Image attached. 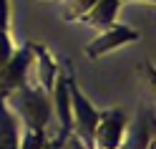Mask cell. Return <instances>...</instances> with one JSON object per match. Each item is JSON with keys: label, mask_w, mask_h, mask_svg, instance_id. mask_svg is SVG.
Wrapping results in <instances>:
<instances>
[{"label": "cell", "mask_w": 156, "mask_h": 149, "mask_svg": "<svg viewBox=\"0 0 156 149\" xmlns=\"http://www.w3.org/2000/svg\"><path fill=\"white\" fill-rule=\"evenodd\" d=\"M121 3H126V0H121ZM141 3H154V0H141Z\"/></svg>", "instance_id": "7c38bea8"}, {"label": "cell", "mask_w": 156, "mask_h": 149, "mask_svg": "<svg viewBox=\"0 0 156 149\" xmlns=\"http://www.w3.org/2000/svg\"><path fill=\"white\" fill-rule=\"evenodd\" d=\"M15 46L10 38V0H0V68L13 56Z\"/></svg>", "instance_id": "9c48e42d"}, {"label": "cell", "mask_w": 156, "mask_h": 149, "mask_svg": "<svg viewBox=\"0 0 156 149\" xmlns=\"http://www.w3.org/2000/svg\"><path fill=\"white\" fill-rule=\"evenodd\" d=\"M93 3H96V0H66V5H63V20H68V23L81 20V15L88 10Z\"/></svg>", "instance_id": "8fae6325"}, {"label": "cell", "mask_w": 156, "mask_h": 149, "mask_svg": "<svg viewBox=\"0 0 156 149\" xmlns=\"http://www.w3.org/2000/svg\"><path fill=\"white\" fill-rule=\"evenodd\" d=\"M23 139L18 149H45V129H28L23 126Z\"/></svg>", "instance_id": "30bf717a"}, {"label": "cell", "mask_w": 156, "mask_h": 149, "mask_svg": "<svg viewBox=\"0 0 156 149\" xmlns=\"http://www.w3.org/2000/svg\"><path fill=\"white\" fill-rule=\"evenodd\" d=\"M139 38H141L139 31H133V28H129V25H121V23H111V25L101 28V33L86 46V56L88 58H98V56L108 53V51H113V48H119L123 43L139 41Z\"/></svg>", "instance_id": "5b68a950"}, {"label": "cell", "mask_w": 156, "mask_h": 149, "mask_svg": "<svg viewBox=\"0 0 156 149\" xmlns=\"http://www.w3.org/2000/svg\"><path fill=\"white\" fill-rule=\"evenodd\" d=\"M126 136V111L108 109L98 111V121L93 129V149H119Z\"/></svg>", "instance_id": "277c9868"}, {"label": "cell", "mask_w": 156, "mask_h": 149, "mask_svg": "<svg viewBox=\"0 0 156 149\" xmlns=\"http://www.w3.org/2000/svg\"><path fill=\"white\" fill-rule=\"evenodd\" d=\"M0 149H18V119L3 96H0Z\"/></svg>", "instance_id": "ba28073f"}, {"label": "cell", "mask_w": 156, "mask_h": 149, "mask_svg": "<svg viewBox=\"0 0 156 149\" xmlns=\"http://www.w3.org/2000/svg\"><path fill=\"white\" fill-rule=\"evenodd\" d=\"M5 104L10 106V111H18V119L23 121V126L28 129H45L48 119H51V94L41 86H30L23 84L15 91H10L5 96Z\"/></svg>", "instance_id": "6da1fadb"}, {"label": "cell", "mask_w": 156, "mask_h": 149, "mask_svg": "<svg viewBox=\"0 0 156 149\" xmlns=\"http://www.w3.org/2000/svg\"><path fill=\"white\" fill-rule=\"evenodd\" d=\"M68 96H71V134L86 149H93V129H96V121H98V109L78 88L76 78L71 73V66H68Z\"/></svg>", "instance_id": "7a4b0ae2"}, {"label": "cell", "mask_w": 156, "mask_h": 149, "mask_svg": "<svg viewBox=\"0 0 156 149\" xmlns=\"http://www.w3.org/2000/svg\"><path fill=\"white\" fill-rule=\"evenodd\" d=\"M33 66V43L28 41L23 48H15L13 56L5 61V66L0 68V96H8L10 91H15L18 86H23L28 81Z\"/></svg>", "instance_id": "3957f363"}, {"label": "cell", "mask_w": 156, "mask_h": 149, "mask_svg": "<svg viewBox=\"0 0 156 149\" xmlns=\"http://www.w3.org/2000/svg\"><path fill=\"white\" fill-rule=\"evenodd\" d=\"M119 10H121V0H96V3L81 15V23L86 25H93V28H106L116 23L119 18Z\"/></svg>", "instance_id": "8992f818"}, {"label": "cell", "mask_w": 156, "mask_h": 149, "mask_svg": "<svg viewBox=\"0 0 156 149\" xmlns=\"http://www.w3.org/2000/svg\"><path fill=\"white\" fill-rule=\"evenodd\" d=\"M33 63H35V76H38V86L45 88L48 94H51V88H53V81H55V73H58V61H53V56L48 53V48L45 46H38L33 43Z\"/></svg>", "instance_id": "52a82bcc"}]
</instances>
